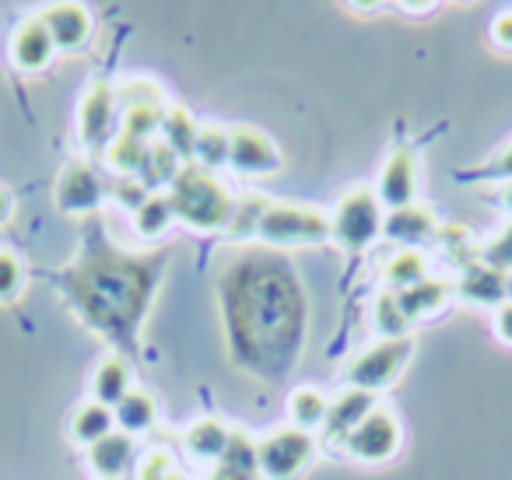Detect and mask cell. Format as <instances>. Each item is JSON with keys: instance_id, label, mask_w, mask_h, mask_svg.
<instances>
[{"instance_id": "cell-13", "label": "cell", "mask_w": 512, "mask_h": 480, "mask_svg": "<svg viewBox=\"0 0 512 480\" xmlns=\"http://www.w3.org/2000/svg\"><path fill=\"white\" fill-rule=\"evenodd\" d=\"M53 53H57V46H53L43 18L36 15V18L18 22L15 36H11V60H15L18 71H25V74L43 71V67L53 60Z\"/></svg>"}, {"instance_id": "cell-1", "label": "cell", "mask_w": 512, "mask_h": 480, "mask_svg": "<svg viewBox=\"0 0 512 480\" xmlns=\"http://www.w3.org/2000/svg\"><path fill=\"white\" fill-rule=\"evenodd\" d=\"M225 312L232 319L235 351L253 365H292L302 333V295L292 267L278 260H246L232 270Z\"/></svg>"}, {"instance_id": "cell-4", "label": "cell", "mask_w": 512, "mask_h": 480, "mask_svg": "<svg viewBox=\"0 0 512 480\" xmlns=\"http://www.w3.org/2000/svg\"><path fill=\"white\" fill-rule=\"evenodd\" d=\"M253 235L271 246H313L330 239V218L316 207L267 204Z\"/></svg>"}, {"instance_id": "cell-16", "label": "cell", "mask_w": 512, "mask_h": 480, "mask_svg": "<svg viewBox=\"0 0 512 480\" xmlns=\"http://www.w3.org/2000/svg\"><path fill=\"white\" fill-rule=\"evenodd\" d=\"M383 235L393 242H400V246H421V242L435 239L439 235V221H435V214L428 211V207H400V211H390L383 221Z\"/></svg>"}, {"instance_id": "cell-9", "label": "cell", "mask_w": 512, "mask_h": 480, "mask_svg": "<svg viewBox=\"0 0 512 480\" xmlns=\"http://www.w3.org/2000/svg\"><path fill=\"white\" fill-rule=\"evenodd\" d=\"M228 165L242 176H274L281 169V151L264 130L232 127L228 130Z\"/></svg>"}, {"instance_id": "cell-37", "label": "cell", "mask_w": 512, "mask_h": 480, "mask_svg": "<svg viewBox=\"0 0 512 480\" xmlns=\"http://www.w3.org/2000/svg\"><path fill=\"white\" fill-rule=\"evenodd\" d=\"M470 176H477V179H502V183H509V179H512V144L498 151L495 158H488V162H484L481 169L470 172Z\"/></svg>"}, {"instance_id": "cell-26", "label": "cell", "mask_w": 512, "mask_h": 480, "mask_svg": "<svg viewBox=\"0 0 512 480\" xmlns=\"http://www.w3.org/2000/svg\"><path fill=\"white\" fill-rule=\"evenodd\" d=\"M372 323H376V330L383 333V340L407 337V330H411V316H407L404 305H400L397 291H390V288L379 291L376 302H372Z\"/></svg>"}, {"instance_id": "cell-43", "label": "cell", "mask_w": 512, "mask_h": 480, "mask_svg": "<svg viewBox=\"0 0 512 480\" xmlns=\"http://www.w3.org/2000/svg\"><path fill=\"white\" fill-rule=\"evenodd\" d=\"M509 302H512V270H509Z\"/></svg>"}, {"instance_id": "cell-34", "label": "cell", "mask_w": 512, "mask_h": 480, "mask_svg": "<svg viewBox=\"0 0 512 480\" xmlns=\"http://www.w3.org/2000/svg\"><path fill=\"white\" fill-rule=\"evenodd\" d=\"M481 260L488 263V267L509 274V270H512V221L495 235V239L488 242V246L481 249Z\"/></svg>"}, {"instance_id": "cell-29", "label": "cell", "mask_w": 512, "mask_h": 480, "mask_svg": "<svg viewBox=\"0 0 512 480\" xmlns=\"http://www.w3.org/2000/svg\"><path fill=\"white\" fill-rule=\"evenodd\" d=\"M218 466H221V470L239 473V477H246V480H256V477H260V463H256V442L246 435V431L232 428V435H228V445H225V452H221Z\"/></svg>"}, {"instance_id": "cell-2", "label": "cell", "mask_w": 512, "mask_h": 480, "mask_svg": "<svg viewBox=\"0 0 512 480\" xmlns=\"http://www.w3.org/2000/svg\"><path fill=\"white\" fill-rule=\"evenodd\" d=\"M158 270L162 267L155 260L102 249V253H88L81 267L71 270L67 291L95 330L113 340H130L148 309Z\"/></svg>"}, {"instance_id": "cell-31", "label": "cell", "mask_w": 512, "mask_h": 480, "mask_svg": "<svg viewBox=\"0 0 512 480\" xmlns=\"http://www.w3.org/2000/svg\"><path fill=\"white\" fill-rule=\"evenodd\" d=\"M172 207H169V197H148L144 200V207L134 214V228L141 239H162L165 232H169L172 225Z\"/></svg>"}, {"instance_id": "cell-8", "label": "cell", "mask_w": 512, "mask_h": 480, "mask_svg": "<svg viewBox=\"0 0 512 480\" xmlns=\"http://www.w3.org/2000/svg\"><path fill=\"white\" fill-rule=\"evenodd\" d=\"M120 120V102H116V88L109 81H95L85 92L78 109V134L81 144L88 148H109L113 144V127Z\"/></svg>"}, {"instance_id": "cell-41", "label": "cell", "mask_w": 512, "mask_h": 480, "mask_svg": "<svg viewBox=\"0 0 512 480\" xmlns=\"http://www.w3.org/2000/svg\"><path fill=\"white\" fill-rule=\"evenodd\" d=\"M211 480H246V477H239V473H232V470H221V466H218Z\"/></svg>"}, {"instance_id": "cell-22", "label": "cell", "mask_w": 512, "mask_h": 480, "mask_svg": "<svg viewBox=\"0 0 512 480\" xmlns=\"http://www.w3.org/2000/svg\"><path fill=\"white\" fill-rule=\"evenodd\" d=\"M116 424H120L123 435H141V431H151L158 421V407H155V396L144 393V389H130L120 403L113 407Z\"/></svg>"}, {"instance_id": "cell-25", "label": "cell", "mask_w": 512, "mask_h": 480, "mask_svg": "<svg viewBox=\"0 0 512 480\" xmlns=\"http://www.w3.org/2000/svg\"><path fill=\"white\" fill-rule=\"evenodd\" d=\"M428 277V263L418 249H397L390 260L383 263V281L390 291H407L418 281Z\"/></svg>"}, {"instance_id": "cell-35", "label": "cell", "mask_w": 512, "mask_h": 480, "mask_svg": "<svg viewBox=\"0 0 512 480\" xmlns=\"http://www.w3.org/2000/svg\"><path fill=\"white\" fill-rule=\"evenodd\" d=\"M151 193H148V186L141 183V179L137 176H120L116 179V200H120L123 207H127V211H141L144 207V200H148Z\"/></svg>"}, {"instance_id": "cell-18", "label": "cell", "mask_w": 512, "mask_h": 480, "mask_svg": "<svg viewBox=\"0 0 512 480\" xmlns=\"http://www.w3.org/2000/svg\"><path fill=\"white\" fill-rule=\"evenodd\" d=\"M130 459H134V438L123 435V431H113L88 449V463L99 473V480H120L127 473Z\"/></svg>"}, {"instance_id": "cell-10", "label": "cell", "mask_w": 512, "mask_h": 480, "mask_svg": "<svg viewBox=\"0 0 512 480\" xmlns=\"http://www.w3.org/2000/svg\"><path fill=\"white\" fill-rule=\"evenodd\" d=\"M344 442H348L351 456L362 459V463H386L400 449V421L390 410L376 407Z\"/></svg>"}, {"instance_id": "cell-17", "label": "cell", "mask_w": 512, "mask_h": 480, "mask_svg": "<svg viewBox=\"0 0 512 480\" xmlns=\"http://www.w3.org/2000/svg\"><path fill=\"white\" fill-rule=\"evenodd\" d=\"M376 410V393H365V389H344L337 400H330L327 421H323V431L330 438H348L365 417Z\"/></svg>"}, {"instance_id": "cell-11", "label": "cell", "mask_w": 512, "mask_h": 480, "mask_svg": "<svg viewBox=\"0 0 512 480\" xmlns=\"http://www.w3.org/2000/svg\"><path fill=\"white\" fill-rule=\"evenodd\" d=\"M376 197H379V204L390 207V211H400V207L414 204V197H418V158H414L411 148H397L386 158L383 172H379Z\"/></svg>"}, {"instance_id": "cell-20", "label": "cell", "mask_w": 512, "mask_h": 480, "mask_svg": "<svg viewBox=\"0 0 512 480\" xmlns=\"http://www.w3.org/2000/svg\"><path fill=\"white\" fill-rule=\"evenodd\" d=\"M158 134H162V144L179 158V162H190L193 144H197V134H200V123L193 120L183 106H169V109H165V116H162V127H158Z\"/></svg>"}, {"instance_id": "cell-40", "label": "cell", "mask_w": 512, "mask_h": 480, "mask_svg": "<svg viewBox=\"0 0 512 480\" xmlns=\"http://www.w3.org/2000/svg\"><path fill=\"white\" fill-rule=\"evenodd\" d=\"M11 218V193H8V186H0V225Z\"/></svg>"}, {"instance_id": "cell-38", "label": "cell", "mask_w": 512, "mask_h": 480, "mask_svg": "<svg viewBox=\"0 0 512 480\" xmlns=\"http://www.w3.org/2000/svg\"><path fill=\"white\" fill-rule=\"evenodd\" d=\"M495 333H498V340L512 344V302H502L495 309Z\"/></svg>"}, {"instance_id": "cell-3", "label": "cell", "mask_w": 512, "mask_h": 480, "mask_svg": "<svg viewBox=\"0 0 512 480\" xmlns=\"http://www.w3.org/2000/svg\"><path fill=\"white\" fill-rule=\"evenodd\" d=\"M169 186V207L183 225L197 228V232H218V228L232 225L235 200L218 176L197 169V165H183Z\"/></svg>"}, {"instance_id": "cell-33", "label": "cell", "mask_w": 512, "mask_h": 480, "mask_svg": "<svg viewBox=\"0 0 512 480\" xmlns=\"http://www.w3.org/2000/svg\"><path fill=\"white\" fill-rule=\"evenodd\" d=\"M22 284H25V263L11 249H0V302H11L22 291Z\"/></svg>"}, {"instance_id": "cell-19", "label": "cell", "mask_w": 512, "mask_h": 480, "mask_svg": "<svg viewBox=\"0 0 512 480\" xmlns=\"http://www.w3.org/2000/svg\"><path fill=\"white\" fill-rule=\"evenodd\" d=\"M113 431H116V414H113V407H106V403L88 400V403H81V407L74 410L71 438L78 445H85V449H92L95 442H102V438L113 435Z\"/></svg>"}, {"instance_id": "cell-12", "label": "cell", "mask_w": 512, "mask_h": 480, "mask_svg": "<svg viewBox=\"0 0 512 480\" xmlns=\"http://www.w3.org/2000/svg\"><path fill=\"white\" fill-rule=\"evenodd\" d=\"M102 179L95 176L92 165L71 162L57 179V207L64 214H88L102 204Z\"/></svg>"}, {"instance_id": "cell-27", "label": "cell", "mask_w": 512, "mask_h": 480, "mask_svg": "<svg viewBox=\"0 0 512 480\" xmlns=\"http://www.w3.org/2000/svg\"><path fill=\"white\" fill-rule=\"evenodd\" d=\"M288 410H292V428H302L313 435V431L323 428V421H327L330 400L320 389L306 386V389H295L292 400H288Z\"/></svg>"}, {"instance_id": "cell-21", "label": "cell", "mask_w": 512, "mask_h": 480, "mask_svg": "<svg viewBox=\"0 0 512 480\" xmlns=\"http://www.w3.org/2000/svg\"><path fill=\"white\" fill-rule=\"evenodd\" d=\"M397 295H400L404 312L411 316V323H414V319L435 316V312L449 302V295H453V284L439 281V277H425V281H418L414 288H407V291H397Z\"/></svg>"}, {"instance_id": "cell-42", "label": "cell", "mask_w": 512, "mask_h": 480, "mask_svg": "<svg viewBox=\"0 0 512 480\" xmlns=\"http://www.w3.org/2000/svg\"><path fill=\"white\" fill-rule=\"evenodd\" d=\"M502 204L509 207V214H512V179H509V183L502 186Z\"/></svg>"}, {"instance_id": "cell-24", "label": "cell", "mask_w": 512, "mask_h": 480, "mask_svg": "<svg viewBox=\"0 0 512 480\" xmlns=\"http://www.w3.org/2000/svg\"><path fill=\"white\" fill-rule=\"evenodd\" d=\"M130 393V365L123 358H106L92 375V400L116 407Z\"/></svg>"}, {"instance_id": "cell-14", "label": "cell", "mask_w": 512, "mask_h": 480, "mask_svg": "<svg viewBox=\"0 0 512 480\" xmlns=\"http://www.w3.org/2000/svg\"><path fill=\"white\" fill-rule=\"evenodd\" d=\"M39 18H43L57 50H81L88 43V36H92V15L81 4H50Z\"/></svg>"}, {"instance_id": "cell-39", "label": "cell", "mask_w": 512, "mask_h": 480, "mask_svg": "<svg viewBox=\"0 0 512 480\" xmlns=\"http://www.w3.org/2000/svg\"><path fill=\"white\" fill-rule=\"evenodd\" d=\"M491 39H495L502 50H512V15H498L491 25Z\"/></svg>"}, {"instance_id": "cell-5", "label": "cell", "mask_w": 512, "mask_h": 480, "mask_svg": "<svg viewBox=\"0 0 512 480\" xmlns=\"http://www.w3.org/2000/svg\"><path fill=\"white\" fill-rule=\"evenodd\" d=\"M383 221H386V214H383V204H379L376 190L358 186V190L344 193V197L337 200L334 214H330V239H337L348 249H365L383 235Z\"/></svg>"}, {"instance_id": "cell-30", "label": "cell", "mask_w": 512, "mask_h": 480, "mask_svg": "<svg viewBox=\"0 0 512 480\" xmlns=\"http://www.w3.org/2000/svg\"><path fill=\"white\" fill-rule=\"evenodd\" d=\"M179 169H183V165H179V158L172 155V151L165 148L162 141H151V144H148V155H144L141 172H137V179H141L144 186L172 183Z\"/></svg>"}, {"instance_id": "cell-23", "label": "cell", "mask_w": 512, "mask_h": 480, "mask_svg": "<svg viewBox=\"0 0 512 480\" xmlns=\"http://www.w3.org/2000/svg\"><path fill=\"white\" fill-rule=\"evenodd\" d=\"M228 435H232V428H225L218 417H200V421H193L190 428H186L183 442L197 459H211V463H218L221 452H225V445H228Z\"/></svg>"}, {"instance_id": "cell-15", "label": "cell", "mask_w": 512, "mask_h": 480, "mask_svg": "<svg viewBox=\"0 0 512 480\" xmlns=\"http://www.w3.org/2000/svg\"><path fill=\"white\" fill-rule=\"evenodd\" d=\"M456 295L470 305H502L509 302V274L488 267L484 260H477L474 267H467L460 274V284H456Z\"/></svg>"}, {"instance_id": "cell-36", "label": "cell", "mask_w": 512, "mask_h": 480, "mask_svg": "<svg viewBox=\"0 0 512 480\" xmlns=\"http://www.w3.org/2000/svg\"><path fill=\"white\" fill-rule=\"evenodd\" d=\"M141 480H179V470L165 452H148L141 463Z\"/></svg>"}, {"instance_id": "cell-7", "label": "cell", "mask_w": 512, "mask_h": 480, "mask_svg": "<svg viewBox=\"0 0 512 480\" xmlns=\"http://www.w3.org/2000/svg\"><path fill=\"white\" fill-rule=\"evenodd\" d=\"M407 358H411V337L400 340H379V344L365 347L355 361L348 365L351 389H365V393H379L386 389L400 372H404Z\"/></svg>"}, {"instance_id": "cell-28", "label": "cell", "mask_w": 512, "mask_h": 480, "mask_svg": "<svg viewBox=\"0 0 512 480\" xmlns=\"http://www.w3.org/2000/svg\"><path fill=\"white\" fill-rule=\"evenodd\" d=\"M190 165H197V169H204V172L228 165V130L218 127V123H204L197 134V144H193Z\"/></svg>"}, {"instance_id": "cell-32", "label": "cell", "mask_w": 512, "mask_h": 480, "mask_svg": "<svg viewBox=\"0 0 512 480\" xmlns=\"http://www.w3.org/2000/svg\"><path fill=\"white\" fill-rule=\"evenodd\" d=\"M144 155H148V144L134 141V137H123V134H116L113 144L106 148L109 165H113L120 176H137L144 165Z\"/></svg>"}, {"instance_id": "cell-6", "label": "cell", "mask_w": 512, "mask_h": 480, "mask_svg": "<svg viewBox=\"0 0 512 480\" xmlns=\"http://www.w3.org/2000/svg\"><path fill=\"white\" fill-rule=\"evenodd\" d=\"M316 456V442L302 428H278L256 442V463L267 480H295Z\"/></svg>"}]
</instances>
